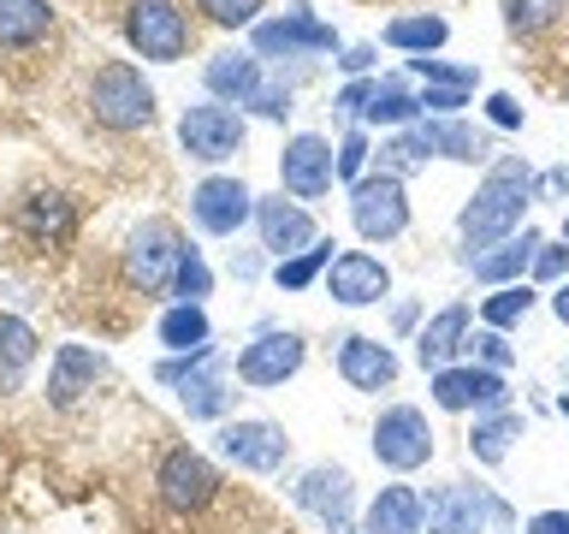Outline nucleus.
<instances>
[{
  "label": "nucleus",
  "instance_id": "nucleus-43",
  "mask_svg": "<svg viewBox=\"0 0 569 534\" xmlns=\"http://www.w3.org/2000/svg\"><path fill=\"white\" fill-rule=\"evenodd\" d=\"M196 7H202L220 30H243L261 18V0H196Z\"/></svg>",
  "mask_w": 569,
  "mask_h": 534
},
{
  "label": "nucleus",
  "instance_id": "nucleus-13",
  "mask_svg": "<svg viewBox=\"0 0 569 534\" xmlns=\"http://www.w3.org/2000/svg\"><path fill=\"white\" fill-rule=\"evenodd\" d=\"M291 498H297V511L320 516V523H327V534H362V528L350 523L356 481H350L345 463H315V469H302L297 487H291Z\"/></svg>",
  "mask_w": 569,
  "mask_h": 534
},
{
  "label": "nucleus",
  "instance_id": "nucleus-14",
  "mask_svg": "<svg viewBox=\"0 0 569 534\" xmlns=\"http://www.w3.org/2000/svg\"><path fill=\"white\" fill-rule=\"evenodd\" d=\"M124 36H131V48L142 53V60H184L190 48V24L184 12L172 7V0H131V12H124Z\"/></svg>",
  "mask_w": 569,
  "mask_h": 534
},
{
  "label": "nucleus",
  "instance_id": "nucleus-48",
  "mask_svg": "<svg viewBox=\"0 0 569 534\" xmlns=\"http://www.w3.org/2000/svg\"><path fill=\"white\" fill-rule=\"evenodd\" d=\"M373 60H380V48H373V42H356V48L338 53V71H345V78H368Z\"/></svg>",
  "mask_w": 569,
  "mask_h": 534
},
{
  "label": "nucleus",
  "instance_id": "nucleus-40",
  "mask_svg": "<svg viewBox=\"0 0 569 534\" xmlns=\"http://www.w3.org/2000/svg\"><path fill=\"white\" fill-rule=\"evenodd\" d=\"M208 363H220V345H202V350L160 356V363H154V380H160V386H178V380H190V374H196V368H208Z\"/></svg>",
  "mask_w": 569,
  "mask_h": 534
},
{
  "label": "nucleus",
  "instance_id": "nucleus-2",
  "mask_svg": "<svg viewBox=\"0 0 569 534\" xmlns=\"http://www.w3.org/2000/svg\"><path fill=\"white\" fill-rule=\"evenodd\" d=\"M89 113L107 131H142V125H154V83L131 60H107L89 78Z\"/></svg>",
  "mask_w": 569,
  "mask_h": 534
},
{
  "label": "nucleus",
  "instance_id": "nucleus-21",
  "mask_svg": "<svg viewBox=\"0 0 569 534\" xmlns=\"http://www.w3.org/2000/svg\"><path fill=\"white\" fill-rule=\"evenodd\" d=\"M107 374V356L96 345H60L48 356V404L71 409L83 392H96V380Z\"/></svg>",
  "mask_w": 569,
  "mask_h": 534
},
{
  "label": "nucleus",
  "instance_id": "nucleus-25",
  "mask_svg": "<svg viewBox=\"0 0 569 534\" xmlns=\"http://www.w3.org/2000/svg\"><path fill=\"white\" fill-rule=\"evenodd\" d=\"M71 226H78V208H71V196L60 190H36L18 202V231H24L30 244H66L71 238Z\"/></svg>",
  "mask_w": 569,
  "mask_h": 534
},
{
  "label": "nucleus",
  "instance_id": "nucleus-1",
  "mask_svg": "<svg viewBox=\"0 0 569 534\" xmlns=\"http://www.w3.org/2000/svg\"><path fill=\"white\" fill-rule=\"evenodd\" d=\"M528 202H533V172H528V160H498V167L475 185V196L462 202L457 214V238L469 256H480V249H492V244H505L516 238V231L528 226Z\"/></svg>",
  "mask_w": 569,
  "mask_h": 534
},
{
  "label": "nucleus",
  "instance_id": "nucleus-11",
  "mask_svg": "<svg viewBox=\"0 0 569 534\" xmlns=\"http://www.w3.org/2000/svg\"><path fill=\"white\" fill-rule=\"evenodd\" d=\"M220 457L238 463L243 475H273L284 469V457H291V434H284L279 422L267 416H238V422H220Z\"/></svg>",
  "mask_w": 569,
  "mask_h": 534
},
{
  "label": "nucleus",
  "instance_id": "nucleus-45",
  "mask_svg": "<svg viewBox=\"0 0 569 534\" xmlns=\"http://www.w3.org/2000/svg\"><path fill=\"white\" fill-rule=\"evenodd\" d=\"M469 107V89H421V113L427 119H457Z\"/></svg>",
  "mask_w": 569,
  "mask_h": 534
},
{
  "label": "nucleus",
  "instance_id": "nucleus-51",
  "mask_svg": "<svg viewBox=\"0 0 569 534\" xmlns=\"http://www.w3.org/2000/svg\"><path fill=\"white\" fill-rule=\"evenodd\" d=\"M533 190H546V196H569V167H546L540 178H533Z\"/></svg>",
  "mask_w": 569,
  "mask_h": 534
},
{
  "label": "nucleus",
  "instance_id": "nucleus-16",
  "mask_svg": "<svg viewBox=\"0 0 569 534\" xmlns=\"http://www.w3.org/2000/svg\"><path fill=\"white\" fill-rule=\"evenodd\" d=\"M302 363H309V345H302L297 333L267 327V333H256V338L238 350V380L256 386V392H267V386H284Z\"/></svg>",
  "mask_w": 569,
  "mask_h": 534
},
{
  "label": "nucleus",
  "instance_id": "nucleus-34",
  "mask_svg": "<svg viewBox=\"0 0 569 534\" xmlns=\"http://www.w3.org/2000/svg\"><path fill=\"white\" fill-rule=\"evenodd\" d=\"M416 119H421V96H409L403 78H380V89H373V101H368L362 125H380V131H403V125H416Z\"/></svg>",
  "mask_w": 569,
  "mask_h": 534
},
{
  "label": "nucleus",
  "instance_id": "nucleus-46",
  "mask_svg": "<svg viewBox=\"0 0 569 534\" xmlns=\"http://www.w3.org/2000/svg\"><path fill=\"white\" fill-rule=\"evenodd\" d=\"M487 119L498 125V131H522V101H516L510 89H492V96H487Z\"/></svg>",
  "mask_w": 569,
  "mask_h": 534
},
{
  "label": "nucleus",
  "instance_id": "nucleus-19",
  "mask_svg": "<svg viewBox=\"0 0 569 534\" xmlns=\"http://www.w3.org/2000/svg\"><path fill=\"white\" fill-rule=\"evenodd\" d=\"M338 380H345L350 392H386V386H398V350L380 345V338H368V333L338 338Z\"/></svg>",
  "mask_w": 569,
  "mask_h": 534
},
{
  "label": "nucleus",
  "instance_id": "nucleus-28",
  "mask_svg": "<svg viewBox=\"0 0 569 534\" xmlns=\"http://www.w3.org/2000/svg\"><path fill=\"white\" fill-rule=\"evenodd\" d=\"M154 338H160V345H167V356L213 345V320H208V303H172V309H160V320H154Z\"/></svg>",
  "mask_w": 569,
  "mask_h": 534
},
{
  "label": "nucleus",
  "instance_id": "nucleus-31",
  "mask_svg": "<svg viewBox=\"0 0 569 534\" xmlns=\"http://www.w3.org/2000/svg\"><path fill=\"white\" fill-rule=\"evenodd\" d=\"M421 137H427V149H433V155L462 160V167L492 160V155H487V137H480L475 125H462V119H421Z\"/></svg>",
  "mask_w": 569,
  "mask_h": 534
},
{
  "label": "nucleus",
  "instance_id": "nucleus-20",
  "mask_svg": "<svg viewBox=\"0 0 569 534\" xmlns=\"http://www.w3.org/2000/svg\"><path fill=\"white\" fill-rule=\"evenodd\" d=\"M202 83H208V101H226V107H249L267 89L261 78V53L256 48H220L213 60L202 66Z\"/></svg>",
  "mask_w": 569,
  "mask_h": 534
},
{
  "label": "nucleus",
  "instance_id": "nucleus-3",
  "mask_svg": "<svg viewBox=\"0 0 569 534\" xmlns=\"http://www.w3.org/2000/svg\"><path fill=\"white\" fill-rule=\"evenodd\" d=\"M421 516H427V534H487V523L510 528V505L492 487H475V481H439V487H427Z\"/></svg>",
  "mask_w": 569,
  "mask_h": 534
},
{
  "label": "nucleus",
  "instance_id": "nucleus-24",
  "mask_svg": "<svg viewBox=\"0 0 569 534\" xmlns=\"http://www.w3.org/2000/svg\"><path fill=\"white\" fill-rule=\"evenodd\" d=\"M362 534H427V516H421V493L409 481H391L368 498V516H362Z\"/></svg>",
  "mask_w": 569,
  "mask_h": 534
},
{
  "label": "nucleus",
  "instance_id": "nucleus-42",
  "mask_svg": "<svg viewBox=\"0 0 569 534\" xmlns=\"http://www.w3.org/2000/svg\"><path fill=\"white\" fill-rule=\"evenodd\" d=\"M510 356H516V350H510V338L498 333V327H480V333H469V363L505 374V368H510Z\"/></svg>",
  "mask_w": 569,
  "mask_h": 534
},
{
  "label": "nucleus",
  "instance_id": "nucleus-36",
  "mask_svg": "<svg viewBox=\"0 0 569 534\" xmlns=\"http://www.w3.org/2000/svg\"><path fill=\"white\" fill-rule=\"evenodd\" d=\"M433 160V149H427V137H421V119L416 125H403V131H391L386 142H380V172H416V167H427Z\"/></svg>",
  "mask_w": 569,
  "mask_h": 534
},
{
  "label": "nucleus",
  "instance_id": "nucleus-29",
  "mask_svg": "<svg viewBox=\"0 0 569 534\" xmlns=\"http://www.w3.org/2000/svg\"><path fill=\"white\" fill-rule=\"evenodd\" d=\"M445 42H451V24H445L439 12H403L386 24V48L409 53V60H421V53H439Z\"/></svg>",
  "mask_w": 569,
  "mask_h": 534
},
{
  "label": "nucleus",
  "instance_id": "nucleus-5",
  "mask_svg": "<svg viewBox=\"0 0 569 534\" xmlns=\"http://www.w3.org/2000/svg\"><path fill=\"white\" fill-rule=\"evenodd\" d=\"M350 226L368 244H391L409 231V190L398 172H368L350 185Z\"/></svg>",
  "mask_w": 569,
  "mask_h": 534
},
{
  "label": "nucleus",
  "instance_id": "nucleus-18",
  "mask_svg": "<svg viewBox=\"0 0 569 534\" xmlns=\"http://www.w3.org/2000/svg\"><path fill=\"white\" fill-rule=\"evenodd\" d=\"M256 231H261V249L273 261L297 256V249H309L320 238L315 214L302 202H284V196H256Z\"/></svg>",
  "mask_w": 569,
  "mask_h": 534
},
{
  "label": "nucleus",
  "instance_id": "nucleus-6",
  "mask_svg": "<svg viewBox=\"0 0 569 534\" xmlns=\"http://www.w3.org/2000/svg\"><path fill=\"white\" fill-rule=\"evenodd\" d=\"M368 445L391 475H416L421 463L433 457V422H427V409H416V404H386Z\"/></svg>",
  "mask_w": 569,
  "mask_h": 534
},
{
  "label": "nucleus",
  "instance_id": "nucleus-39",
  "mask_svg": "<svg viewBox=\"0 0 569 534\" xmlns=\"http://www.w3.org/2000/svg\"><path fill=\"white\" fill-rule=\"evenodd\" d=\"M558 12H563V0H505V30L510 36H540Z\"/></svg>",
  "mask_w": 569,
  "mask_h": 534
},
{
  "label": "nucleus",
  "instance_id": "nucleus-38",
  "mask_svg": "<svg viewBox=\"0 0 569 534\" xmlns=\"http://www.w3.org/2000/svg\"><path fill=\"white\" fill-rule=\"evenodd\" d=\"M409 71H416L427 89H475V83H480V71H475V66L439 60V53H421V60H409Z\"/></svg>",
  "mask_w": 569,
  "mask_h": 534
},
{
  "label": "nucleus",
  "instance_id": "nucleus-49",
  "mask_svg": "<svg viewBox=\"0 0 569 534\" xmlns=\"http://www.w3.org/2000/svg\"><path fill=\"white\" fill-rule=\"evenodd\" d=\"M249 107H256V113H261V119H284V113H291V89H279V83H267V89H261V96H256V101H249Z\"/></svg>",
  "mask_w": 569,
  "mask_h": 534
},
{
  "label": "nucleus",
  "instance_id": "nucleus-52",
  "mask_svg": "<svg viewBox=\"0 0 569 534\" xmlns=\"http://www.w3.org/2000/svg\"><path fill=\"white\" fill-rule=\"evenodd\" d=\"M416 320H421V309H416V303H398V309H391V327H398V333H409Z\"/></svg>",
  "mask_w": 569,
  "mask_h": 534
},
{
  "label": "nucleus",
  "instance_id": "nucleus-27",
  "mask_svg": "<svg viewBox=\"0 0 569 534\" xmlns=\"http://www.w3.org/2000/svg\"><path fill=\"white\" fill-rule=\"evenodd\" d=\"M178 404H184L190 422H231V380L220 374V363L196 368L190 380H178Z\"/></svg>",
  "mask_w": 569,
  "mask_h": 534
},
{
  "label": "nucleus",
  "instance_id": "nucleus-17",
  "mask_svg": "<svg viewBox=\"0 0 569 534\" xmlns=\"http://www.w3.org/2000/svg\"><path fill=\"white\" fill-rule=\"evenodd\" d=\"M327 297L338 309H368V303L391 297V267L368 249H338V261L327 267Z\"/></svg>",
  "mask_w": 569,
  "mask_h": 534
},
{
  "label": "nucleus",
  "instance_id": "nucleus-32",
  "mask_svg": "<svg viewBox=\"0 0 569 534\" xmlns=\"http://www.w3.org/2000/svg\"><path fill=\"white\" fill-rule=\"evenodd\" d=\"M53 30L48 0H0V48H30Z\"/></svg>",
  "mask_w": 569,
  "mask_h": 534
},
{
  "label": "nucleus",
  "instance_id": "nucleus-35",
  "mask_svg": "<svg viewBox=\"0 0 569 534\" xmlns=\"http://www.w3.org/2000/svg\"><path fill=\"white\" fill-rule=\"evenodd\" d=\"M533 303H540V291H533L528 279H516V285H498V291H487V297H480V327H498V333L522 327Z\"/></svg>",
  "mask_w": 569,
  "mask_h": 534
},
{
  "label": "nucleus",
  "instance_id": "nucleus-9",
  "mask_svg": "<svg viewBox=\"0 0 569 534\" xmlns=\"http://www.w3.org/2000/svg\"><path fill=\"white\" fill-rule=\"evenodd\" d=\"M190 220L208 238H238V231L256 220V190L231 172H208L202 185L190 190Z\"/></svg>",
  "mask_w": 569,
  "mask_h": 534
},
{
  "label": "nucleus",
  "instance_id": "nucleus-44",
  "mask_svg": "<svg viewBox=\"0 0 569 534\" xmlns=\"http://www.w3.org/2000/svg\"><path fill=\"white\" fill-rule=\"evenodd\" d=\"M569 279V244H540L533 256V285H563Z\"/></svg>",
  "mask_w": 569,
  "mask_h": 534
},
{
  "label": "nucleus",
  "instance_id": "nucleus-23",
  "mask_svg": "<svg viewBox=\"0 0 569 534\" xmlns=\"http://www.w3.org/2000/svg\"><path fill=\"white\" fill-rule=\"evenodd\" d=\"M540 244H546L540 231L522 226L516 238L492 244V249H480V256H462V261H469V274H475L480 285H492V291H498V285H516V279H528V274H533V256H540Z\"/></svg>",
  "mask_w": 569,
  "mask_h": 534
},
{
  "label": "nucleus",
  "instance_id": "nucleus-50",
  "mask_svg": "<svg viewBox=\"0 0 569 534\" xmlns=\"http://www.w3.org/2000/svg\"><path fill=\"white\" fill-rule=\"evenodd\" d=\"M522 534H569V511H533Z\"/></svg>",
  "mask_w": 569,
  "mask_h": 534
},
{
  "label": "nucleus",
  "instance_id": "nucleus-41",
  "mask_svg": "<svg viewBox=\"0 0 569 534\" xmlns=\"http://www.w3.org/2000/svg\"><path fill=\"white\" fill-rule=\"evenodd\" d=\"M368 125H350L345 137H338V178L345 185H356V178H368Z\"/></svg>",
  "mask_w": 569,
  "mask_h": 534
},
{
  "label": "nucleus",
  "instance_id": "nucleus-54",
  "mask_svg": "<svg viewBox=\"0 0 569 534\" xmlns=\"http://www.w3.org/2000/svg\"><path fill=\"white\" fill-rule=\"evenodd\" d=\"M558 409H563V422H569V392H563V398H558Z\"/></svg>",
  "mask_w": 569,
  "mask_h": 534
},
{
  "label": "nucleus",
  "instance_id": "nucleus-4",
  "mask_svg": "<svg viewBox=\"0 0 569 534\" xmlns=\"http://www.w3.org/2000/svg\"><path fill=\"white\" fill-rule=\"evenodd\" d=\"M184 249H190L184 231L154 214V220H142L131 238H124V279H131L142 297H167L178 261H184Z\"/></svg>",
  "mask_w": 569,
  "mask_h": 534
},
{
  "label": "nucleus",
  "instance_id": "nucleus-26",
  "mask_svg": "<svg viewBox=\"0 0 569 534\" xmlns=\"http://www.w3.org/2000/svg\"><path fill=\"white\" fill-rule=\"evenodd\" d=\"M36 356H42V338L24 315H0V398H12V392H24Z\"/></svg>",
  "mask_w": 569,
  "mask_h": 534
},
{
  "label": "nucleus",
  "instance_id": "nucleus-33",
  "mask_svg": "<svg viewBox=\"0 0 569 534\" xmlns=\"http://www.w3.org/2000/svg\"><path fill=\"white\" fill-rule=\"evenodd\" d=\"M332 261H338V244H332V238H315L309 249H297V256L273 261V285H279V291H309L315 279H327Z\"/></svg>",
  "mask_w": 569,
  "mask_h": 534
},
{
  "label": "nucleus",
  "instance_id": "nucleus-10",
  "mask_svg": "<svg viewBox=\"0 0 569 534\" xmlns=\"http://www.w3.org/2000/svg\"><path fill=\"white\" fill-rule=\"evenodd\" d=\"M427 392H433L439 409H451V416H492V409H510V386L498 368H480V363H451L439 368L433 380H427Z\"/></svg>",
  "mask_w": 569,
  "mask_h": 534
},
{
  "label": "nucleus",
  "instance_id": "nucleus-7",
  "mask_svg": "<svg viewBox=\"0 0 569 534\" xmlns=\"http://www.w3.org/2000/svg\"><path fill=\"white\" fill-rule=\"evenodd\" d=\"M154 493L172 516H196V511L213 505V493H220V469H213L196 445H172L154 469Z\"/></svg>",
  "mask_w": 569,
  "mask_h": 534
},
{
  "label": "nucleus",
  "instance_id": "nucleus-55",
  "mask_svg": "<svg viewBox=\"0 0 569 534\" xmlns=\"http://www.w3.org/2000/svg\"><path fill=\"white\" fill-rule=\"evenodd\" d=\"M563 244H569V214H563Z\"/></svg>",
  "mask_w": 569,
  "mask_h": 534
},
{
  "label": "nucleus",
  "instance_id": "nucleus-22",
  "mask_svg": "<svg viewBox=\"0 0 569 534\" xmlns=\"http://www.w3.org/2000/svg\"><path fill=\"white\" fill-rule=\"evenodd\" d=\"M462 350H469V303H445L439 315L421 320V333H416V363H421L427 374H439V368H451Z\"/></svg>",
  "mask_w": 569,
  "mask_h": 534
},
{
  "label": "nucleus",
  "instance_id": "nucleus-47",
  "mask_svg": "<svg viewBox=\"0 0 569 534\" xmlns=\"http://www.w3.org/2000/svg\"><path fill=\"white\" fill-rule=\"evenodd\" d=\"M373 89H380V78H350L345 96H338V113H345V119H362L368 101H373Z\"/></svg>",
  "mask_w": 569,
  "mask_h": 534
},
{
  "label": "nucleus",
  "instance_id": "nucleus-15",
  "mask_svg": "<svg viewBox=\"0 0 569 534\" xmlns=\"http://www.w3.org/2000/svg\"><path fill=\"white\" fill-rule=\"evenodd\" d=\"M332 178H338V149H332L327 137L297 131V137L279 149V185L291 190V196H302V202L327 196V190H332Z\"/></svg>",
  "mask_w": 569,
  "mask_h": 534
},
{
  "label": "nucleus",
  "instance_id": "nucleus-53",
  "mask_svg": "<svg viewBox=\"0 0 569 534\" xmlns=\"http://www.w3.org/2000/svg\"><path fill=\"white\" fill-rule=\"evenodd\" d=\"M551 315H558L563 327H569V279H563V285H551Z\"/></svg>",
  "mask_w": 569,
  "mask_h": 534
},
{
  "label": "nucleus",
  "instance_id": "nucleus-30",
  "mask_svg": "<svg viewBox=\"0 0 569 534\" xmlns=\"http://www.w3.org/2000/svg\"><path fill=\"white\" fill-rule=\"evenodd\" d=\"M516 439H522V416H516V409H492V416H480L469 427V457L480 463V469H498Z\"/></svg>",
  "mask_w": 569,
  "mask_h": 534
},
{
  "label": "nucleus",
  "instance_id": "nucleus-37",
  "mask_svg": "<svg viewBox=\"0 0 569 534\" xmlns=\"http://www.w3.org/2000/svg\"><path fill=\"white\" fill-rule=\"evenodd\" d=\"M167 297H172V303H208V297H213V267H208V256H202L196 244L184 249V261H178Z\"/></svg>",
  "mask_w": 569,
  "mask_h": 534
},
{
  "label": "nucleus",
  "instance_id": "nucleus-8",
  "mask_svg": "<svg viewBox=\"0 0 569 534\" xmlns=\"http://www.w3.org/2000/svg\"><path fill=\"white\" fill-rule=\"evenodd\" d=\"M243 137H249V125H243L238 107H226V101H196V107H184V119H178V142H184V155L202 160V167L231 160L243 149Z\"/></svg>",
  "mask_w": 569,
  "mask_h": 534
},
{
  "label": "nucleus",
  "instance_id": "nucleus-12",
  "mask_svg": "<svg viewBox=\"0 0 569 534\" xmlns=\"http://www.w3.org/2000/svg\"><path fill=\"white\" fill-rule=\"evenodd\" d=\"M249 48H256L261 60H309V53H338V30L320 24L309 7H291L284 18H261L256 36H249Z\"/></svg>",
  "mask_w": 569,
  "mask_h": 534
}]
</instances>
